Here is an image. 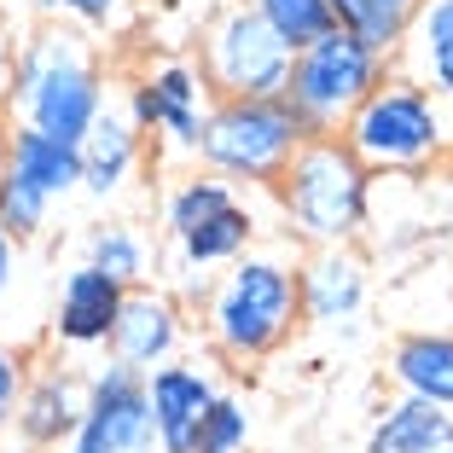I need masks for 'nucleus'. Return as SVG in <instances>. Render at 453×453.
Here are the masks:
<instances>
[{
  "label": "nucleus",
  "instance_id": "obj_1",
  "mask_svg": "<svg viewBox=\"0 0 453 453\" xmlns=\"http://www.w3.org/2000/svg\"><path fill=\"white\" fill-rule=\"evenodd\" d=\"M105 65H99L94 41L70 24H35L29 35H18V65L12 88H6V117L18 128L53 134L65 146H81V134L94 128V117L105 111Z\"/></svg>",
  "mask_w": 453,
  "mask_h": 453
},
{
  "label": "nucleus",
  "instance_id": "obj_2",
  "mask_svg": "<svg viewBox=\"0 0 453 453\" xmlns=\"http://www.w3.org/2000/svg\"><path fill=\"white\" fill-rule=\"evenodd\" d=\"M303 326V291H296V256L285 244L244 250L203 285V332L226 360H267L291 343Z\"/></svg>",
  "mask_w": 453,
  "mask_h": 453
},
{
  "label": "nucleus",
  "instance_id": "obj_3",
  "mask_svg": "<svg viewBox=\"0 0 453 453\" xmlns=\"http://www.w3.org/2000/svg\"><path fill=\"white\" fill-rule=\"evenodd\" d=\"M372 180L366 163L337 140V134H308L296 157L285 163V174L273 180V203L291 239H303L308 250L326 244H355L366 215H372Z\"/></svg>",
  "mask_w": 453,
  "mask_h": 453
},
{
  "label": "nucleus",
  "instance_id": "obj_4",
  "mask_svg": "<svg viewBox=\"0 0 453 453\" xmlns=\"http://www.w3.org/2000/svg\"><path fill=\"white\" fill-rule=\"evenodd\" d=\"M337 140L366 163V174H425L453 157V105H441L430 88L389 65Z\"/></svg>",
  "mask_w": 453,
  "mask_h": 453
},
{
  "label": "nucleus",
  "instance_id": "obj_5",
  "mask_svg": "<svg viewBox=\"0 0 453 453\" xmlns=\"http://www.w3.org/2000/svg\"><path fill=\"white\" fill-rule=\"evenodd\" d=\"M163 233H169V267L187 291H203L210 273H221L226 262H239L244 250H256L262 221H256L250 198L233 180L198 169L187 180H174L163 198Z\"/></svg>",
  "mask_w": 453,
  "mask_h": 453
},
{
  "label": "nucleus",
  "instance_id": "obj_6",
  "mask_svg": "<svg viewBox=\"0 0 453 453\" xmlns=\"http://www.w3.org/2000/svg\"><path fill=\"white\" fill-rule=\"evenodd\" d=\"M303 140H308L303 122L291 117V105L280 94L273 99H215L192 157L210 174L233 180L239 192H273V180L285 174V163L296 157Z\"/></svg>",
  "mask_w": 453,
  "mask_h": 453
},
{
  "label": "nucleus",
  "instance_id": "obj_7",
  "mask_svg": "<svg viewBox=\"0 0 453 453\" xmlns=\"http://www.w3.org/2000/svg\"><path fill=\"white\" fill-rule=\"evenodd\" d=\"M384 58L372 47L349 41L343 29H326L320 41H308L291 53V76H285V105L303 122V134H343L355 105L384 81Z\"/></svg>",
  "mask_w": 453,
  "mask_h": 453
},
{
  "label": "nucleus",
  "instance_id": "obj_8",
  "mask_svg": "<svg viewBox=\"0 0 453 453\" xmlns=\"http://www.w3.org/2000/svg\"><path fill=\"white\" fill-rule=\"evenodd\" d=\"M198 70L210 99H273L291 76V47L250 6H226L198 47Z\"/></svg>",
  "mask_w": 453,
  "mask_h": 453
},
{
  "label": "nucleus",
  "instance_id": "obj_9",
  "mask_svg": "<svg viewBox=\"0 0 453 453\" xmlns=\"http://www.w3.org/2000/svg\"><path fill=\"white\" fill-rule=\"evenodd\" d=\"M210 88H203V70L192 58H163V65L140 70L128 81V122L140 134H157V146L169 157H192L198 151L203 117H210Z\"/></svg>",
  "mask_w": 453,
  "mask_h": 453
},
{
  "label": "nucleus",
  "instance_id": "obj_10",
  "mask_svg": "<svg viewBox=\"0 0 453 453\" xmlns=\"http://www.w3.org/2000/svg\"><path fill=\"white\" fill-rule=\"evenodd\" d=\"M58 453H157V430H151L146 407V378L105 360L88 378V401H81V425Z\"/></svg>",
  "mask_w": 453,
  "mask_h": 453
},
{
  "label": "nucleus",
  "instance_id": "obj_11",
  "mask_svg": "<svg viewBox=\"0 0 453 453\" xmlns=\"http://www.w3.org/2000/svg\"><path fill=\"white\" fill-rule=\"evenodd\" d=\"M180 337H187V314H180V303H174L163 285H134V291H122L117 303V320H111V360L117 366H128V372L146 378L151 366H163V360L180 355Z\"/></svg>",
  "mask_w": 453,
  "mask_h": 453
},
{
  "label": "nucleus",
  "instance_id": "obj_12",
  "mask_svg": "<svg viewBox=\"0 0 453 453\" xmlns=\"http://www.w3.org/2000/svg\"><path fill=\"white\" fill-rule=\"evenodd\" d=\"M215 395H221L215 378L180 355L151 366L146 372V407H151V430H157V453H192L198 448V425H203Z\"/></svg>",
  "mask_w": 453,
  "mask_h": 453
},
{
  "label": "nucleus",
  "instance_id": "obj_13",
  "mask_svg": "<svg viewBox=\"0 0 453 453\" xmlns=\"http://www.w3.org/2000/svg\"><path fill=\"white\" fill-rule=\"evenodd\" d=\"M296 291H303V320L308 326H343L366 308L372 291V273H366V256L355 244H326V250L303 256L296 262Z\"/></svg>",
  "mask_w": 453,
  "mask_h": 453
},
{
  "label": "nucleus",
  "instance_id": "obj_14",
  "mask_svg": "<svg viewBox=\"0 0 453 453\" xmlns=\"http://www.w3.org/2000/svg\"><path fill=\"white\" fill-rule=\"evenodd\" d=\"M81 401H88V384H81L70 366H41V372H24V395H18V436L41 453H58L70 441V430L81 425Z\"/></svg>",
  "mask_w": 453,
  "mask_h": 453
},
{
  "label": "nucleus",
  "instance_id": "obj_15",
  "mask_svg": "<svg viewBox=\"0 0 453 453\" xmlns=\"http://www.w3.org/2000/svg\"><path fill=\"white\" fill-rule=\"evenodd\" d=\"M81 192L88 198H122L134 180V169H140V128L128 122V111H117L105 99V111L94 117V128L81 134Z\"/></svg>",
  "mask_w": 453,
  "mask_h": 453
},
{
  "label": "nucleus",
  "instance_id": "obj_16",
  "mask_svg": "<svg viewBox=\"0 0 453 453\" xmlns=\"http://www.w3.org/2000/svg\"><path fill=\"white\" fill-rule=\"evenodd\" d=\"M389 65L430 88L441 105H453V0H418Z\"/></svg>",
  "mask_w": 453,
  "mask_h": 453
},
{
  "label": "nucleus",
  "instance_id": "obj_17",
  "mask_svg": "<svg viewBox=\"0 0 453 453\" xmlns=\"http://www.w3.org/2000/svg\"><path fill=\"white\" fill-rule=\"evenodd\" d=\"M122 285H111L99 267H70L58 285V308H53V337L65 349H105L111 320H117Z\"/></svg>",
  "mask_w": 453,
  "mask_h": 453
},
{
  "label": "nucleus",
  "instance_id": "obj_18",
  "mask_svg": "<svg viewBox=\"0 0 453 453\" xmlns=\"http://www.w3.org/2000/svg\"><path fill=\"white\" fill-rule=\"evenodd\" d=\"M6 174L24 180L29 192H41L47 203L81 192V151L53 140V134H35V128H18L12 122V140H6Z\"/></svg>",
  "mask_w": 453,
  "mask_h": 453
},
{
  "label": "nucleus",
  "instance_id": "obj_19",
  "mask_svg": "<svg viewBox=\"0 0 453 453\" xmlns=\"http://www.w3.org/2000/svg\"><path fill=\"white\" fill-rule=\"evenodd\" d=\"M389 378L401 395L453 413V332H413L389 355Z\"/></svg>",
  "mask_w": 453,
  "mask_h": 453
},
{
  "label": "nucleus",
  "instance_id": "obj_20",
  "mask_svg": "<svg viewBox=\"0 0 453 453\" xmlns=\"http://www.w3.org/2000/svg\"><path fill=\"white\" fill-rule=\"evenodd\" d=\"M88 267H99L111 285L134 291V285H157V244L128 221H111V226H94L88 233Z\"/></svg>",
  "mask_w": 453,
  "mask_h": 453
},
{
  "label": "nucleus",
  "instance_id": "obj_21",
  "mask_svg": "<svg viewBox=\"0 0 453 453\" xmlns=\"http://www.w3.org/2000/svg\"><path fill=\"white\" fill-rule=\"evenodd\" d=\"M326 6H332V29H343V35L360 41V47H372V53L389 65L418 0H326Z\"/></svg>",
  "mask_w": 453,
  "mask_h": 453
},
{
  "label": "nucleus",
  "instance_id": "obj_22",
  "mask_svg": "<svg viewBox=\"0 0 453 453\" xmlns=\"http://www.w3.org/2000/svg\"><path fill=\"white\" fill-rule=\"evenodd\" d=\"M448 425H453V413H441L430 401L401 395V401H389L384 413H378V425L366 430V453H425Z\"/></svg>",
  "mask_w": 453,
  "mask_h": 453
},
{
  "label": "nucleus",
  "instance_id": "obj_23",
  "mask_svg": "<svg viewBox=\"0 0 453 453\" xmlns=\"http://www.w3.org/2000/svg\"><path fill=\"white\" fill-rule=\"evenodd\" d=\"M244 6H250L291 53L308 47V41H320L326 29H332V6H326V0H244Z\"/></svg>",
  "mask_w": 453,
  "mask_h": 453
},
{
  "label": "nucleus",
  "instance_id": "obj_24",
  "mask_svg": "<svg viewBox=\"0 0 453 453\" xmlns=\"http://www.w3.org/2000/svg\"><path fill=\"white\" fill-rule=\"evenodd\" d=\"M244 448H250V407H244V395L221 389L198 425V448L192 453H244Z\"/></svg>",
  "mask_w": 453,
  "mask_h": 453
},
{
  "label": "nucleus",
  "instance_id": "obj_25",
  "mask_svg": "<svg viewBox=\"0 0 453 453\" xmlns=\"http://www.w3.org/2000/svg\"><path fill=\"white\" fill-rule=\"evenodd\" d=\"M47 215H53V203L41 198V192H29L24 180H0V226L12 233L18 244H29V239H41L47 233Z\"/></svg>",
  "mask_w": 453,
  "mask_h": 453
},
{
  "label": "nucleus",
  "instance_id": "obj_26",
  "mask_svg": "<svg viewBox=\"0 0 453 453\" xmlns=\"http://www.w3.org/2000/svg\"><path fill=\"white\" fill-rule=\"evenodd\" d=\"M128 0H35V12L47 24H70V29H111L122 18Z\"/></svg>",
  "mask_w": 453,
  "mask_h": 453
},
{
  "label": "nucleus",
  "instance_id": "obj_27",
  "mask_svg": "<svg viewBox=\"0 0 453 453\" xmlns=\"http://www.w3.org/2000/svg\"><path fill=\"white\" fill-rule=\"evenodd\" d=\"M24 355L18 349H6L0 343V436L12 430V413H18V395H24Z\"/></svg>",
  "mask_w": 453,
  "mask_h": 453
},
{
  "label": "nucleus",
  "instance_id": "obj_28",
  "mask_svg": "<svg viewBox=\"0 0 453 453\" xmlns=\"http://www.w3.org/2000/svg\"><path fill=\"white\" fill-rule=\"evenodd\" d=\"M12 65H18V29L0 18V105H6V88H12Z\"/></svg>",
  "mask_w": 453,
  "mask_h": 453
},
{
  "label": "nucleus",
  "instance_id": "obj_29",
  "mask_svg": "<svg viewBox=\"0 0 453 453\" xmlns=\"http://www.w3.org/2000/svg\"><path fill=\"white\" fill-rule=\"evenodd\" d=\"M12 280H18V239L0 226V291H6Z\"/></svg>",
  "mask_w": 453,
  "mask_h": 453
},
{
  "label": "nucleus",
  "instance_id": "obj_30",
  "mask_svg": "<svg viewBox=\"0 0 453 453\" xmlns=\"http://www.w3.org/2000/svg\"><path fill=\"white\" fill-rule=\"evenodd\" d=\"M6 140H12V122L0 117V180H6Z\"/></svg>",
  "mask_w": 453,
  "mask_h": 453
},
{
  "label": "nucleus",
  "instance_id": "obj_31",
  "mask_svg": "<svg viewBox=\"0 0 453 453\" xmlns=\"http://www.w3.org/2000/svg\"><path fill=\"white\" fill-rule=\"evenodd\" d=\"M425 453H453V425H448V430H441V436H436V441H430V448H425Z\"/></svg>",
  "mask_w": 453,
  "mask_h": 453
},
{
  "label": "nucleus",
  "instance_id": "obj_32",
  "mask_svg": "<svg viewBox=\"0 0 453 453\" xmlns=\"http://www.w3.org/2000/svg\"><path fill=\"white\" fill-rule=\"evenodd\" d=\"M448 187H453V157H448Z\"/></svg>",
  "mask_w": 453,
  "mask_h": 453
}]
</instances>
